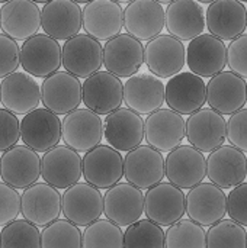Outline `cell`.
I'll use <instances>...</instances> for the list:
<instances>
[{"instance_id": "21", "label": "cell", "mask_w": 247, "mask_h": 248, "mask_svg": "<svg viewBox=\"0 0 247 248\" xmlns=\"http://www.w3.org/2000/svg\"><path fill=\"white\" fill-rule=\"evenodd\" d=\"M103 140L116 151H132L144 141V121L128 108H119L103 121Z\"/></svg>"}, {"instance_id": "32", "label": "cell", "mask_w": 247, "mask_h": 248, "mask_svg": "<svg viewBox=\"0 0 247 248\" xmlns=\"http://www.w3.org/2000/svg\"><path fill=\"white\" fill-rule=\"evenodd\" d=\"M0 28L4 35L15 41H26L41 28V10L35 1L12 0L0 9Z\"/></svg>"}, {"instance_id": "36", "label": "cell", "mask_w": 247, "mask_h": 248, "mask_svg": "<svg viewBox=\"0 0 247 248\" xmlns=\"http://www.w3.org/2000/svg\"><path fill=\"white\" fill-rule=\"evenodd\" d=\"M83 232L70 221L57 219L41 231V248H83Z\"/></svg>"}, {"instance_id": "41", "label": "cell", "mask_w": 247, "mask_h": 248, "mask_svg": "<svg viewBox=\"0 0 247 248\" xmlns=\"http://www.w3.org/2000/svg\"><path fill=\"white\" fill-rule=\"evenodd\" d=\"M20 212V196L16 189L0 183V227H6L17 219Z\"/></svg>"}, {"instance_id": "25", "label": "cell", "mask_w": 247, "mask_h": 248, "mask_svg": "<svg viewBox=\"0 0 247 248\" xmlns=\"http://www.w3.org/2000/svg\"><path fill=\"white\" fill-rule=\"evenodd\" d=\"M186 64L195 76L213 78L227 65V46L218 38L202 33L186 46Z\"/></svg>"}, {"instance_id": "14", "label": "cell", "mask_w": 247, "mask_h": 248, "mask_svg": "<svg viewBox=\"0 0 247 248\" xmlns=\"http://www.w3.org/2000/svg\"><path fill=\"white\" fill-rule=\"evenodd\" d=\"M0 177L13 189H28L41 177V158L26 145H15L0 157Z\"/></svg>"}, {"instance_id": "44", "label": "cell", "mask_w": 247, "mask_h": 248, "mask_svg": "<svg viewBox=\"0 0 247 248\" xmlns=\"http://www.w3.org/2000/svg\"><path fill=\"white\" fill-rule=\"evenodd\" d=\"M227 140L231 147L247 153V109H242L230 116L227 122Z\"/></svg>"}, {"instance_id": "30", "label": "cell", "mask_w": 247, "mask_h": 248, "mask_svg": "<svg viewBox=\"0 0 247 248\" xmlns=\"http://www.w3.org/2000/svg\"><path fill=\"white\" fill-rule=\"evenodd\" d=\"M166 86L151 73H138L124 84V103L137 115H151L165 103Z\"/></svg>"}, {"instance_id": "19", "label": "cell", "mask_w": 247, "mask_h": 248, "mask_svg": "<svg viewBox=\"0 0 247 248\" xmlns=\"http://www.w3.org/2000/svg\"><path fill=\"white\" fill-rule=\"evenodd\" d=\"M103 214L118 227H130L144 214V195L130 183H118L103 195Z\"/></svg>"}, {"instance_id": "37", "label": "cell", "mask_w": 247, "mask_h": 248, "mask_svg": "<svg viewBox=\"0 0 247 248\" xmlns=\"http://www.w3.org/2000/svg\"><path fill=\"white\" fill-rule=\"evenodd\" d=\"M207 248H247V231L231 219H221L207 231Z\"/></svg>"}, {"instance_id": "13", "label": "cell", "mask_w": 247, "mask_h": 248, "mask_svg": "<svg viewBox=\"0 0 247 248\" xmlns=\"http://www.w3.org/2000/svg\"><path fill=\"white\" fill-rule=\"evenodd\" d=\"M166 177L179 189H194L207 177V160L204 154L191 145H181L170 151L165 160Z\"/></svg>"}, {"instance_id": "1", "label": "cell", "mask_w": 247, "mask_h": 248, "mask_svg": "<svg viewBox=\"0 0 247 248\" xmlns=\"http://www.w3.org/2000/svg\"><path fill=\"white\" fill-rule=\"evenodd\" d=\"M61 140L76 153H89L103 140V121L89 109H76L61 122Z\"/></svg>"}, {"instance_id": "43", "label": "cell", "mask_w": 247, "mask_h": 248, "mask_svg": "<svg viewBox=\"0 0 247 248\" xmlns=\"http://www.w3.org/2000/svg\"><path fill=\"white\" fill-rule=\"evenodd\" d=\"M20 138V124L16 115L0 109V151L6 153L17 145Z\"/></svg>"}, {"instance_id": "3", "label": "cell", "mask_w": 247, "mask_h": 248, "mask_svg": "<svg viewBox=\"0 0 247 248\" xmlns=\"http://www.w3.org/2000/svg\"><path fill=\"white\" fill-rule=\"evenodd\" d=\"M124 177L127 183L140 190H148L166 177V163L162 153L148 145H140L127 153L124 158Z\"/></svg>"}, {"instance_id": "40", "label": "cell", "mask_w": 247, "mask_h": 248, "mask_svg": "<svg viewBox=\"0 0 247 248\" xmlns=\"http://www.w3.org/2000/svg\"><path fill=\"white\" fill-rule=\"evenodd\" d=\"M20 64V48L17 42L0 33V78L13 74Z\"/></svg>"}, {"instance_id": "16", "label": "cell", "mask_w": 247, "mask_h": 248, "mask_svg": "<svg viewBox=\"0 0 247 248\" xmlns=\"http://www.w3.org/2000/svg\"><path fill=\"white\" fill-rule=\"evenodd\" d=\"M165 102L176 113L191 116L204 109L207 102L205 81L191 71H182L167 81Z\"/></svg>"}, {"instance_id": "10", "label": "cell", "mask_w": 247, "mask_h": 248, "mask_svg": "<svg viewBox=\"0 0 247 248\" xmlns=\"http://www.w3.org/2000/svg\"><path fill=\"white\" fill-rule=\"evenodd\" d=\"M63 65L77 78H89L103 65V46L86 33H79L63 45Z\"/></svg>"}, {"instance_id": "38", "label": "cell", "mask_w": 247, "mask_h": 248, "mask_svg": "<svg viewBox=\"0 0 247 248\" xmlns=\"http://www.w3.org/2000/svg\"><path fill=\"white\" fill-rule=\"evenodd\" d=\"M0 248H41V231L25 219H16L0 231Z\"/></svg>"}, {"instance_id": "4", "label": "cell", "mask_w": 247, "mask_h": 248, "mask_svg": "<svg viewBox=\"0 0 247 248\" xmlns=\"http://www.w3.org/2000/svg\"><path fill=\"white\" fill-rule=\"evenodd\" d=\"M83 105L99 116L118 110L124 102V84L109 71H98L82 84Z\"/></svg>"}, {"instance_id": "24", "label": "cell", "mask_w": 247, "mask_h": 248, "mask_svg": "<svg viewBox=\"0 0 247 248\" xmlns=\"http://www.w3.org/2000/svg\"><path fill=\"white\" fill-rule=\"evenodd\" d=\"M166 25V10L154 0L130 1L124 10V28L128 35L141 41H151L162 35Z\"/></svg>"}, {"instance_id": "20", "label": "cell", "mask_w": 247, "mask_h": 248, "mask_svg": "<svg viewBox=\"0 0 247 248\" xmlns=\"http://www.w3.org/2000/svg\"><path fill=\"white\" fill-rule=\"evenodd\" d=\"M86 35L96 41H111L121 35L124 26V10L114 0H93L82 9Z\"/></svg>"}, {"instance_id": "39", "label": "cell", "mask_w": 247, "mask_h": 248, "mask_svg": "<svg viewBox=\"0 0 247 248\" xmlns=\"http://www.w3.org/2000/svg\"><path fill=\"white\" fill-rule=\"evenodd\" d=\"M124 248H165V231L148 219H140L124 232Z\"/></svg>"}, {"instance_id": "15", "label": "cell", "mask_w": 247, "mask_h": 248, "mask_svg": "<svg viewBox=\"0 0 247 248\" xmlns=\"http://www.w3.org/2000/svg\"><path fill=\"white\" fill-rule=\"evenodd\" d=\"M144 64V45L128 33H121L103 45V65L118 78H130Z\"/></svg>"}, {"instance_id": "2", "label": "cell", "mask_w": 247, "mask_h": 248, "mask_svg": "<svg viewBox=\"0 0 247 248\" xmlns=\"http://www.w3.org/2000/svg\"><path fill=\"white\" fill-rule=\"evenodd\" d=\"M63 64V46L48 35H35L20 46V65L33 78H47Z\"/></svg>"}, {"instance_id": "45", "label": "cell", "mask_w": 247, "mask_h": 248, "mask_svg": "<svg viewBox=\"0 0 247 248\" xmlns=\"http://www.w3.org/2000/svg\"><path fill=\"white\" fill-rule=\"evenodd\" d=\"M227 212L231 221L247 227V183H242L229 193Z\"/></svg>"}, {"instance_id": "31", "label": "cell", "mask_w": 247, "mask_h": 248, "mask_svg": "<svg viewBox=\"0 0 247 248\" xmlns=\"http://www.w3.org/2000/svg\"><path fill=\"white\" fill-rule=\"evenodd\" d=\"M205 23L210 35L220 41H234L247 28V10L236 0L213 1L205 13Z\"/></svg>"}, {"instance_id": "5", "label": "cell", "mask_w": 247, "mask_h": 248, "mask_svg": "<svg viewBox=\"0 0 247 248\" xmlns=\"http://www.w3.org/2000/svg\"><path fill=\"white\" fill-rule=\"evenodd\" d=\"M144 214L148 221L159 227H170L183 219L186 214V195L169 182H162L144 195Z\"/></svg>"}, {"instance_id": "26", "label": "cell", "mask_w": 247, "mask_h": 248, "mask_svg": "<svg viewBox=\"0 0 247 248\" xmlns=\"http://www.w3.org/2000/svg\"><path fill=\"white\" fill-rule=\"evenodd\" d=\"M0 103L13 115H28L41 103V86L28 73L15 71L0 81Z\"/></svg>"}, {"instance_id": "29", "label": "cell", "mask_w": 247, "mask_h": 248, "mask_svg": "<svg viewBox=\"0 0 247 248\" xmlns=\"http://www.w3.org/2000/svg\"><path fill=\"white\" fill-rule=\"evenodd\" d=\"M41 26L55 41H68L83 28L82 7L71 0L47 1L41 10Z\"/></svg>"}, {"instance_id": "28", "label": "cell", "mask_w": 247, "mask_h": 248, "mask_svg": "<svg viewBox=\"0 0 247 248\" xmlns=\"http://www.w3.org/2000/svg\"><path fill=\"white\" fill-rule=\"evenodd\" d=\"M63 214L77 227H89L103 214V195L89 183H77L63 195Z\"/></svg>"}, {"instance_id": "35", "label": "cell", "mask_w": 247, "mask_h": 248, "mask_svg": "<svg viewBox=\"0 0 247 248\" xmlns=\"http://www.w3.org/2000/svg\"><path fill=\"white\" fill-rule=\"evenodd\" d=\"M83 248H124V232L121 227L109 219H98L82 235Z\"/></svg>"}, {"instance_id": "12", "label": "cell", "mask_w": 247, "mask_h": 248, "mask_svg": "<svg viewBox=\"0 0 247 248\" xmlns=\"http://www.w3.org/2000/svg\"><path fill=\"white\" fill-rule=\"evenodd\" d=\"M83 177L96 189H111L124 177V158L109 145H99L83 157Z\"/></svg>"}, {"instance_id": "6", "label": "cell", "mask_w": 247, "mask_h": 248, "mask_svg": "<svg viewBox=\"0 0 247 248\" xmlns=\"http://www.w3.org/2000/svg\"><path fill=\"white\" fill-rule=\"evenodd\" d=\"M144 140L159 153H170L186 140V121L172 109H159L144 121Z\"/></svg>"}, {"instance_id": "23", "label": "cell", "mask_w": 247, "mask_h": 248, "mask_svg": "<svg viewBox=\"0 0 247 248\" xmlns=\"http://www.w3.org/2000/svg\"><path fill=\"white\" fill-rule=\"evenodd\" d=\"M207 177L220 189H234L247 177V157L231 145H223L207 158Z\"/></svg>"}, {"instance_id": "22", "label": "cell", "mask_w": 247, "mask_h": 248, "mask_svg": "<svg viewBox=\"0 0 247 248\" xmlns=\"http://www.w3.org/2000/svg\"><path fill=\"white\" fill-rule=\"evenodd\" d=\"M186 214L201 227H213L227 214V195L213 183H201L186 195Z\"/></svg>"}, {"instance_id": "9", "label": "cell", "mask_w": 247, "mask_h": 248, "mask_svg": "<svg viewBox=\"0 0 247 248\" xmlns=\"http://www.w3.org/2000/svg\"><path fill=\"white\" fill-rule=\"evenodd\" d=\"M63 212V196L47 185L35 183L23 190L20 196V214L25 221L35 227H47L58 219Z\"/></svg>"}, {"instance_id": "17", "label": "cell", "mask_w": 247, "mask_h": 248, "mask_svg": "<svg viewBox=\"0 0 247 248\" xmlns=\"http://www.w3.org/2000/svg\"><path fill=\"white\" fill-rule=\"evenodd\" d=\"M20 140L35 153H47L61 141V121L57 115L38 108L20 121Z\"/></svg>"}, {"instance_id": "33", "label": "cell", "mask_w": 247, "mask_h": 248, "mask_svg": "<svg viewBox=\"0 0 247 248\" xmlns=\"http://www.w3.org/2000/svg\"><path fill=\"white\" fill-rule=\"evenodd\" d=\"M169 35L183 41H192L205 31V10L194 0H176L166 9V25Z\"/></svg>"}, {"instance_id": "27", "label": "cell", "mask_w": 247, "mask_h": 248, "mask_svg": "<svg viewBox=\"0 0 247 248\" xmlns=\"http://www.w3.org/2000/svg\"><path fill=\"white\" fill-rule=\"evenodd\" d=\"M207 103L220 115H234L247 103V81L231 71H221L207 84Z\"/></svg>"}, {"instance_id": "18", "label": "cell", "mask_w": 247, "mask_h": 248, "mask_svg": "<svg viewBox=\"0 0 247 248\" xmlns=\"http://www.w3.org/2000/svg\"><path fill=\"white\" fill-rule=\"evenodd\" d=\"M186 140L201 153H213L227 140V122L223 115L205 108L186 121Z\"/></svg>"}, {"instance_id": "8", "label": "cell", "mask_w": 247, "mask_h": 248, "mask_svg": "<svg viewBox=\"0 0 247 248\" xmlns=\"http://www.w3.org/2000/svg\"><path fill=\"white\" fill-rule=\"evenodd\" d=\"M41 176L52 187L64 189L80 183L83 177V158L66 145L47 151L41 160Z\"/></svg>"}, {"instance_id": "34", "label": "cell", "mask_w": 247, "mask_h": 248, "mask_svg": "<svg viewBox=\"0 0 247 248\" xmlns=\"http://www.w3.org/2000/svg\"><path fill=\"white\" fill-rule=\"evenodd\" d=\"M165 248H207V232L194 221L181 219L165 231Z\"/></svg>"}, {"instance_id": "42", "label": "cell", "mask_w": 247, "mask_h": 248, "mask_svg": "<svg viewBox=\"0 0 247 248\" xmlns=\"http://www.w3.org/2000/svg\"><path fill=\"white\" fill-rule=\"evenodd\" d=\"M227 65L236 76L247 78V33L240 35L227 46Z\"/></svg>"}, {"instance_id": "11", "label": "cell", "mask_w": 247, "mask_h": 248, "mask_svg": "<svg viewBox=\"0 0 247 248\" xmlns=\"http://www.w3.org/2000/svg\"><path fill=\"white\" fill-rule=\"evenodd\" d=\"M41 100L44 108L54 115H68L79 109V105L83 102L82 83L77 77L60 70L44 78Z\"/></svg>"}, {"instance_id": "7", "label": "cell", "mask_w": 247, "mask_h": 248, "mask_svg": "<svg viewBox=\"0 0 247 248\" xmlns=\"http://www.w3.org/2000/svg\"><path fill=\"white\" fill-rule=\"evenodd\" d=\"M144 62L157 78H172L186 64V48L172 35H159L144 46Z\"/></svg>"}]
</instances>
